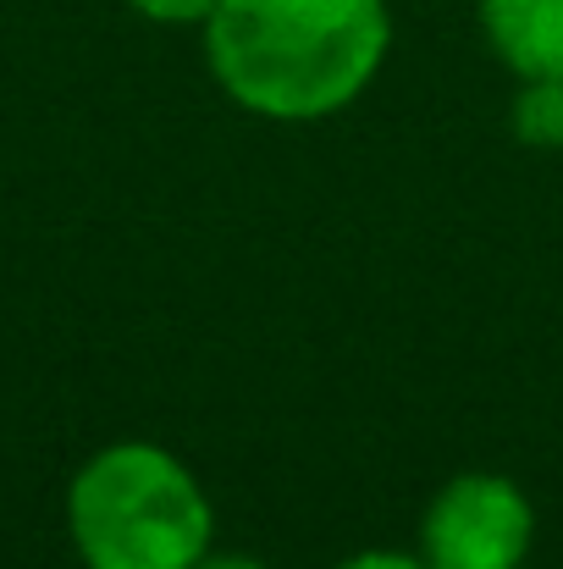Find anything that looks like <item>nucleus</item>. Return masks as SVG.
<instances>
[{
	"instance_id": "39448f33",
	"label": "nucleus",
	"mask_w": 563,
	"mask_h": 569,
	"mask_svg": "<svg viewBox=\"0 0 563 569\" xmlns=\"http://www.w3.org/2000/svg\"><path fill=\"white\" fill-rule=\"evenodd\" d=\"M509 128L531 150H563V78H520Z\"/></svg>"
},
{
	"instance_id": "7ed1b4c3",
	"label": "nucleus",
	"mask_w": 563,
	"mask_h": 569,
	"mask_svg": "<svg viewBox=\"0 0 563 569\" xmlns=\"http://www.w3.org/2000/svg\"><path fill=\"white\" fill-rule=\"evenodd\" d=\"M531 542V498L497 470H464L442 481L420 515V559L431 569H520Z\"/></svg>"
},
{
	"instance_id": "f03ea898",
	"label": "nucleus",
	"mask_w": 563,
	"mask_h": 569,
	"mask_svg": "<svg viewBox=\"0 0 563 569\" xmlns=\"http://www.w3.org/2000/svg\"><path fill=\"white\" fill-rule=\"evenodd\" d=\"M83 569H193L210 553V498L178 453L155 442L100 448L67 492Z\"/></svg>"
},
{
	"instance_id": "423d86ee",
	"label": "nucleus",
	"mask_w": 563,
	"mask_h": 569,
	"mask_svg": "<svg viewBox=\"0 0 563 569\" xmlns=\"http://www.w3.org/2000/svg\"><path fill=\"white\" fill-rule=\"evenodd\" d=\"M133 11H144L150 22H204L221 0H128Z\"/></svg>"
},
{
	"instance_id": "f257e3e1",
	"label": "nucleus",
	"mask_w": 563,
	"mask_h": 569,
	"mask_svg": "<svg viewBox=\"0 0 563 569\" xmlns=\"http://www.w3.org/2000/svg\"><path fill=\"white\" fill-rule=\"evenodd\" d=\"M386 44V0H221L204 17L215 83L271 122H321L354 106Z\"/></svg>"
},
{
	"instance_id": "0eeeda50",
	"label": "nucleus",
	"mask_w": 563,
	"mask_h": 569,
	"mask_svg": "<svg viewBox=\"0 0 563 569\" xmlns=\"http://www.w3.org/2000/svg\"><path fill=\"white\" fill-rule=\"evenodd\" d=\"M338 569H431L420 553H381V548H371V553H354V559H343Z\"/></svg>"
},
{
	"instance_id": "20e7f679",
	"label": "nucleus",
	"mask_w": 563,
	"mask_h": 569,
	"mask_svg": "<svg viewBox=\"0 0 563 569\" xmlns=\"http://www.w3.org/2000/svg\"><path fill=\"white\" fill-rule=\"evenodd\" d=\"M481 28L514 78H563V0H481Z\"/></svg>"
},
{
	"instance_id": "6e6552de",
	"label": "nucleus",
	"mask_w": 563,
	"mask_h": 569,
	"mask_svg": "<svg viewBox=\"0 0 563 569\" xmlns=\"http://www.w3.org/2000/svg\"><path fill=\"white\" fill-rule=\"evenodd\" d=\"M193 569H271V565H260V559H249V553H204Z\"/></svg>"
}]
</instances>
